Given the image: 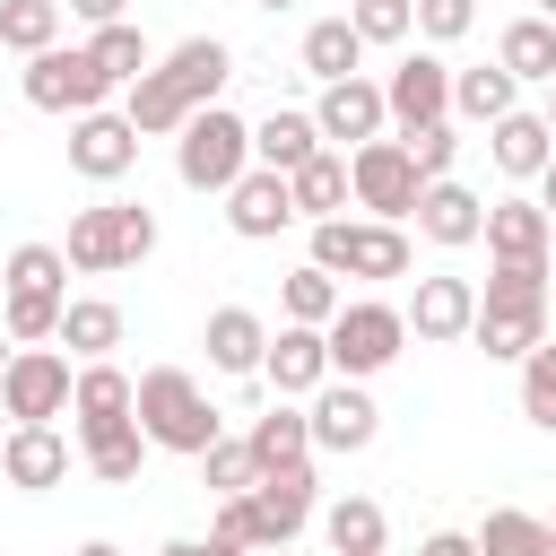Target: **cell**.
<instances>
[{
    "label": "cell",
    "mask_w": 556,
    "mask_h": 556,
    "mask_svg": "<svg viewBox=\"0 0 556 556\" xmlns=\"http://www.w3.org/2000/svg\"><path fill=\"white\" fill-rule=\"evenodd\" d=\"M130 417H139L148 452H182V460H200V452L217 443V408H208V391H200L182 365H148V374L130 382Z\"/></svg>",
    "instance_id": "cell-1"
},
{
    "label": "cell",
    "mask_w": 556,
    "mask_h": 556,
    "mask_svg": "<svg viewBox=\"0 0 556 556\" xmlns=\"http://www.w3.org/2000/svg\"><path fill=\"white\" fill-rule=\"evenodd\" d=\"M313 269H330V278H408L417 243L391 217H321L313 226Z\"/></svg>",
    "instance_id": "cell-2"
},
{
    "label": "cell",
    "mask_w": 556,
    "mask_h": 556,
    "mask_svg": "<svg viewBox=\"0 0 556 556\" xmlns=\"http://www.w3.org/2000/svg\"><path fill=\"white\" fill-rule=\"evenodd\" d=\"M252 165V122L243 113H226V104H200L182 130H174V174H182V191H217L226 200V182Z\"/></svg>",
    "instance_id": "cell-3"
},
{
    "label": "cell",
    "mask_w": 556,
    "mask_h": 556,
    "mask_svg": "<svg viewBox=\"0 0 556 556\" xmlns=\"http://www.w3.org/2000/svg\"><path fill=\"white\" fill-rule=\"evenodd\" d=\"M70 269H87V278H113V269H139L148 252H156V217L139 208V200H104V208H78L70 217Z\"/></svg>",
    "instance_id": "cell-4"
},
{
    "label": "cell",
    "mask_w": 556,
    "mask_h": 556,
    "mask_svg": "<svg viewBox=\"0 0 556 556\" xmlns=\"http://www.w3.org/2000/svg\"><path fill=\"white\" fill-rule=\"evenodd\" d=\"M321 348H330V374H348V382H374L382 365H400V348H408V321H400V304H382V295H356V304H339V313L321 321Z\"/></svg>",
    "instance_id": "cell-5"
},
{
    "label": "cell",
    "mask_w": 556,
    "mask_h": 556,
    "mask_svg": "<svg viewBox=\"0 0 556 556\" xmlns=\"http://www.w3.org/2000/svg\"><path fill=\"white\" fill-rule=\"evenodd\" d=\"M70 356L61 348H9V365H0V417L9 426H52L61 408H70Z\"/></svg>",
    "instance_id": "cell-6"
},
{
    "label": "cell",
    "mask_w": 556,
    "mask_h": 556,
    "mask_svg": "<svg viewBox=\"0 0 556 556\" xmlns=\"http://www.w3.org/2000/svg\"><path fill=\"white\" fill-rule=\"evenodd\" d=\"M113 96V78L87 61V43H43L26 52V104L35 113H96Z\"/></svg>",
    "instance_id": "cell-7"
},
{
    "label": "cell",
    "mask_w": 556,
    "mask_h": 556,
    "mask_svg": "<svg viewBox=\"0 0 556 556\" xmlns=\"http://www.w3.org/2000/svg\"><path fill=\"white\" fill-rule=\"evenodd\" d=\"M417 165H408V148L400 139H365V148H348V200L365 208V217H391V226H408V208H417Z\"/></svg>",
    "instance_id": "cell-8"
},
{
    "label": "cell",
    "mask_w": 556,
    "mask_h": 556,
    "mask_svg": "<svg viewBox=\"0 0 556 556\" xmlns=\"http://www.w3.org/2000/svg\"><path fill=\"white\" fill-rule=\"evenodd\" d=\"M304 426H313V452H365V443L382 434V408H374V391H365V382L330 374V382L313 391Z\"/></svg>",
    "instance_id": "cell-9"
},
{
    "label": "cell",
    "mask_w": 556,
    "mask_h": 556,
    "mask_svg": "<svg viewBox=\"0 0 556 556\" xmlns=\"http://www.w3.org/2000/svg\"><path fill=\"white\" fill-rule=\"evenodd\" d=\"M400 321H408L417 348H452V339H469V321H478V287L452 278V269H434V278H417V295L400 304Z\"/></svg>",
    "instance_id": "cell-10"
},
{
    "label": "cell",
    "mask_w": 556,
    "mask_h": 556,
    "mask_svg": "<svg viewBox=\"0 0 556 556\" xmlns=\"http://www.w3.org/2000/svg\"><path fill=\"white\" fill-rule=\"evenodd\" d=\"M382 113H391L400 130L443 122V113H452V61H434V52H400V70L382 78Z\"/></svg>",
    "instance_id": "cell-11"
},
{
    "label": "cell",
    "mask_w": 556,
    "mask_h": 556,
    "mask_svg": "<svg viewBox=\"0 0 556 556\" xmlns=\"http://www.w3.org/2000/svg\"><path fill=\"white\" fill-rule=\"evenodd\" d=\"M139 165V130H130V113H70V174H87V182H122Z\"/></svg>",
    "instance_id": "cell-12"
},
{
    "label": "cell",
    "mask_w": 556,
    "mask_h": 556,
    "mask_svg": "<svg viewBox=\"0 0 556 556\" xmlns=\"http://www.w3.org/2000/svg\"><path fill=\"white\" fill-rule=\"evenodd\" d=\"M226 226H235L243 243H278V235L295 226V191H287V174L243 165V174L226 182Z\"/></svg>",
    "instance_id": "cell-13"
},
{
    "label": "cell",
    "mask_w": 556,
    "mask_h": 556,
    "mask_svg": "<svg viewBox=\"0 0 556 556\" xmlns=\"http://www.w3.org/2000/svg\"><path fill=\"white\" fill-rule=\"evenodd\" d=\"M382 122H391V113H382V87H374V78H330L321 104H313L321 148H339V156L365 148V139H382Z\"/></svg>",
    "instance_id": "cell-14"
},
{
    "label": "cell",
    "mask_w": 556,
    "mask_h": 556,
    "mask_svg": "<svg viewBox=\"0 0 556 556\" xmlns=\"http://www.w3.org/2000/svg\"><path fill=\"white\" fill-rule=\"evenodd\" d=\"M261 374H269V391H278V400H313V391L330 382V348H321V330H313V321H287V330H269V348H261Z\"/></svg>",
    "instance_id": "cell-15"
},
{
    "label": "cell",
    "mask_w": 556,
    "mask_h": 556,
    "mask_svg": "<svg viewBox=\"0 0 556 556\" xmlns=\"http://www.w3.org/2000/svg\"><path fill=\"white\" fill-rule=\"evenodd\" d=\"M408 226H417L426 243H443V252H469V243H478V226H486V200H478L469 182H452V174H443V182H426V191H417Z\"/></svg>",
    "instance_id": "cell-16"
},
{
    "label": "cell",
    "mask_w": 556,
    "mask_h": 556,
    "mask_svg": "<svg viewBox=\"0 0 556 556\" xmlns=\"http://www.w3.org/2000/svg\"><path fill=\"white\" fill-rule=\"evenodd\" d=\"M252 513H261V539H269V547H295V530L321 513V504H313V460L261 469V478H252Z\"/></svg>",
    "instance_id": "cell-17"
},
{
    "label": "cell",
    "mask_w": 556,
    "mask_h": 556,
    "mask_svg": "<svg viewBox=\"0 0 556 556\" xmlns=\"http://www.w3.org/2000/svg\"><path fill=\"white\" fill-rule=\"evenodd\" d=\"M0 478H9L17 495L61 486V478H70V434H52V426H9V434H0Z\"/></svg>",
    "instance_id": "cell-18"
},
{
    "label": "cell",
    "mask_w": 556,
    "mask_h": 556,
    "mask_svg": "<svg viewBox=\"0 0 556 556\" xmlns=\"http://www.w3.org/2000/svg\"><path fill=\"white\" fill-rule=\"evenodd\" d=\"M486 156H495V174H504V182H530V174L556 156L547 113H521V104H513V113H495V122H486Z\"/></svg>",
    "instance_id": "cell-19"
},
{
    "label": "cell",
    "mask_w": 556,
    "mask_h": 556,
    "mask_svg": "<svg viewBox=\"0 0 556 556\" xmlns=\"http://www.w3.org/2000/svg\"><path fill=\"white\" fill-rule=\"evenodd\" d=\"M70 417H78V443L104 434V426H122V417H130V374H122L113 356H87L78 382H70Z\"/></svg>",
    "instance_id": "cell-20"
},
{
    "label": "cell",
    "mask_w": 556,
    "mask_h": 556,
    "mask_svg": "<svg viewBox=\"0 0 556 556\" xmlns=\"http://www.w3.org/2000/svg\"><path fill=\"white\" fill-rule=\"evenodd\" d=\"M156 70H165V78L182 87V104L200 113V104H217V87L235 78V52H226L217 35H182V43H174V52L156 61Z\"/></svg>",
    "instance_id": "cell-21"
},
{
    "label": "cell",
    "mask_w": 556,
    "mask_h": 556,
    "mask_svg": "<svg viewBox=\"0 0 556 556\" xmlns=\"http://www.w3.org/2000/svg\"><path fill=\"white\" fill-rule=\"evenodd\" d=\"M547 208L539 200H495L486 208V226H478V243H486V261H547Z\"/></svg>",
    "instance_id": "cell-22"
},
{
    "label": "cell",
    "mask_w": 556,
    "mask_h": 556,
    "mask_svg": "<svg viewBox=\"0 0 556 556\" xmlns=\"http://www.w3.org/2000/svg\"><path fill=\"white\" fill-rule=\"evenodd\" d=\"M200 348H208V365H217V374H261L269 321H261L252 304H217V313H208V330H200Z\"/></svg>",
    "instance_id": "cell-23"
},
{
    "label": "cell",
    "mask_w": 556,
    "mask_h": 556,
    "mask_svg": "<svg viewBox=\"0 0 556 556\" xmlns=\"http://www.w3.org/2000/svg\"><path fill=\"white\" fill-rule=\"evenodd\" d=\"M287 191H295V217H304V226L348 217V156H339V148H313V156L287 174Z\"/></svg>",
    "instance_id": "cell-24"
},
{
    "label": "cell",
    "mask_w": 556,
    "mask_h": 556,
    "mask_svg": "<svg viewBox=\"0 0 556 556\" xmlns=\"http://www.w3.org/2000/svg\"><path fill=\"white\" fill-rule=\"evenodd\" d=\"M52 348H70L78 365H87V356H113V348H122V304H104V295H70Z\"/></svg>",
    "instance_id": "cell-25"
},
{
    "label": "cell",
    "mask_w": 556,
    "mask_h": 556,
    "mask_svg": "<svg viewBox=\"0 0 556 556\" xmlns=\"http://www.w3.org/2000/svg\"><path fill=\"white\" fill-rule=\"evenodd\" d=\"M122 113H130V130H139V139H165V130H182V122H191V104H182V87H174V78H165L156 61H148L139 78H130V96H122Z\"/></svg>",
    "instance_id": "cell-26"
},
{
    "label": "cell",
    "mask_w": 556,
    "mask_h": 556,
    "mask_svg": "<svg viewBox=\"0 0 556 556\" xmlns=\"http://www.w3.org/2000/svg\"><path fill=\"white\" fill-rule=\"evenodd\" d=\"M321 148V130H313V113H269V122H252V165H269V174H295L304 156Z\"/></svg>",
    "instance_id": "cell-27"
},
{
    "label": "cell",
    "mask_w": 556,
    "mask_h": 556,
    "mask_svg": "<svg viewBox=\"0 0 556 556\" xmlns=\"http://www.w3.org/2000/svg\"><path fill=\"white\" fill-rule=\"evenodd\" d=\"M321 539H330V556H382L391 521H382V504H374V495H339V504L321 513Z\"/></svg>",
    "instance_id": "cell-28"
},
{
    "label": "cell",
    "mask_w": 556,
    "mask_h": 556,
    "mask_svg": "<svg viewBox=\"0 0 556 556\" xmlns=\"http://www.w3.org/2000/svg\"><path fill=\"white\" fill-rule=\"evenodd\" d=\"M469 339L486 348V356H504V365H521L539 339H547V313H513V304H478V321H469Z\"/></svg>",
    "instance_id": "cell-29"
},
{
    "label": "cell",
    "mask_w": 556,
    "mask_h": 556,
    "mask_svg": "<svg viewBox=\"0 0 556 556\" xmlns=\"http://www.w3.org/2000/svg\"><path fill=\"white\" fill-rule=\"evenodd\" d=\"M243 443H252L261 469H295V460H313V426H304V408H287V400H278L269 417H252Z\"/></svg>",
    "instance_id": "cell-30"
},
{
    "label": "cell",
    "mask_w": 556,
    "mask_h": 556,
    "mask_svg": "<svg viewBox=\"0 0 556 556\" xmlns=\"http://www.w3.org/2000/svg\"><path fill=\"white\" fill-rule=\"evenodd\" d=\"M495 61H504L513 78H539V87H547V78H556V17H539V9L513 17L504 43H495Z\"/></svg>",
    "instance_id": "cell-31"
},
{
    "label": "cell",
    "mask_w": 556,
    "mask_h": 556,
    "mask_svg": "<svg viewBox=\"0 0 556 556\" xmlns=\"http://www.w3.org/2000/svg\"><path fill=\"white\" fill-rule=\"evenodd\" d=\"M356 61H365V35L348 26V17H313L304 26V70L330 87V78H356Z\"/></svg>",
    "instance_id": "cell-32"
},
{
    "label": "cell",
    "mask_w": 556,
    "mask_h": 556,
    "mask_svg": "<svg viewBox=\"0 0 556 556\" xmlns=\"http://www.w3.org/2000/svg\"><path fill=\"white\" fill-rule=\"evenodd\" d=\"M521 104V78L495 61V70H452V113L460 122H495V113H513Z\"/></svg>",
    "instance_id": "cell-33"
},
{
    "label": "cell",
    "mask_w": 556,
    "mask_h": 556,
    "mask_svg": "<svg viewBox=\"0 0 556 556\" xmlns=\"http://www.w3.org/2000/svg\"><path fill=\"white\" fill-rule=\"evenodd\" d=\"M0 295H70V252L61 243H17L0 269Z\"/></svg>",
    "instance_id": "cell-34"
},
{
    "label": "cell",
    "mask_w": 556,
    "mask_h": 556,
    "mask_svg": "<svg viewBox=\"0 0 556 556\" xmlns=\"http://www.w3.org/2000/svg\"><path fill=\"white\" fill-rule=\"evenodd\" d=\"M78 452H87V469H96L104 486H130V478L148 469V434H139V417H122V426H104V434H87Z\"/></svg>",
    "instance_id": "cell-35"
},
{
    "label": "cell",
    "mask_w": 556,
    "mask_h": 556,
    "mask_svg": "<svg viewBox=\"0 0 556 556\" xmlns=\"http://www.w3.org/2000/svg\"><path fill=\"white\" fill-rule=\"evenodd\" d=\"M469 539H478V556H556V547H547V521H539V513H513V504H495Z\"/></svg>",
    "instance_id": "cell-36"
},
{
    "label": "cell",
    "mask_w": 556,
    "mask_h": 556,
    "mask_svg": "<svg viewBox=\"0 0 556 556\" xmlns=\"http://www.w3.org/2000/svg\"><path fill=\"white\" fill-rule=\"evenodd\" d=\"M87 61H96V70L113 78V87H130V78H139V70H148L156 52H148V35H139L130 17H113V26H96V35H87Z\"/></svg>",
    "instance_id": "cell-37"
},
{
    "label": "cell",
    "mask_w": 556,
    "mask_h": 556,
    "mask_svg": "<svg viewBox=\"0 0 556 556\" xmlns=\"http://www.w3.org/2000/svg\"><path fill=\"white\" fill-rule=\"evenodd\" d=\"M278 304H287V321H313V330H321V321H330V313L348 304V287H339L330 269H313V261H304V269H287Z\"/></svg>",
    "instance_id": "cell-38"
},
{
    "label": "cell",
    "mask_w": 556,
    "mask_h": 556,
    "mask_svg": "<svg viewBox=\"0 0 556 556\" xmlns=\"http://www.w3.org/2000/svg\"><path fill=\"white\" fill-rule=\"evenodd\" d=\"M61 43V0H0V52H43Z\"/></svg>",
    "instance_id": "cell-39"
},
{
    "label": "cell",
    "mask_w": 556,
    "mask_h": 556,
    "mask_svg": "<svg viewBox=\"0 0 556 556\" xmlns=\"http://www.w3.org/2000/svg\"><path fill=\"white\" fill-rule=\"evenodd\" d=\"M478 304H513V313H547V261H495Z\"/></svg>",
    "instance_id": "cell-40"
},
{
    "label": "cell",
    "mask_w": 556,
    "mask_h": 556,
    "mask_svg": "<svg viewBox=\"0 0 556 556\" xmlns=\"http://www.w3.org/2000/svg\"><path fill=\"white\" fill-rule=\"evenodd\" d=\"M252 478H261V460H252V443H235V434H217V443L200 452V486H208V495H252Z\"/></svg>",
    "instance_id": "cell-41"
},
{
    "label": "cell",
    "mask_w": 556,
    "mask_h": 556,
    "mask_svg": "<svg viewBox=\"0 0 556 556\" xmlns=\"http://www.w3.org/2000/svg\"><path fill=\"white\" fill-rule=\"evenodd\" d=\"M521 417H530L539 434H556V339H539V348L521 356Z\"/></svg>",
    "instance_id": "cell-42"
},
{
    "label": "cell",
    "mask_w": 556,
    "mask_h": 556,
    "mask_svg": "<svg viewBox=\"0 0 556 556\" xmlns=\"http://www.w3.org/2000/svg\"><path fill=\"white\" fill-rule=\"evenodd\" d=\"M400 148H408L417 182H443V174H452V156H460V130H452V113H443V122H426V130H400Z\"/></svg>",
    "instance_id": "cell-43"
},
{
    "label": "cell",
    "mask_w": 556,
    "mask_h": 556,
    "mask_svg": "<svg viewBox=\"0 0 556 556\" xmlns=\"http://www.w3.org/2000/svg\"><path fill=\"white\" fill-rule=\"evenodd\" d=\"M348 26L365 35V52H374V43H408V35H417L408 0H348Z\"/></svg>",
    "instance_id": "cell-44"
},
{
    "label": "cell",
    "mask_w": 556,
    "mask_h": 556,
    "mask_svg": "<svg viewBox=\"0 0 556 556\" xmlns=\"http://www.w3.org/2000/svg\"><path fill=\"white\" fill-rule=\"evenodd\" d=\"M208 539H217V547H235V556L269 547V539H261V513H252V495H217V521H208Z\"/></svg>",
    "instance_id": "cell-45"
},
{
    "label": "cell",
    "mask_w": 556,
    "mask_h": 556,
    "mask_svg": "<svg viewBox=\"0 0 556 556\" xmlns=\"http://www.w3.org/2000/svg\"><path fill=\"white\" fill-rule=\"evenodd\" d=\"M408 17H417L426 43H460L478 26V0H408Z\"/></svg>",
    "instance_id": "cell-46"
},
{
    "label": "cell",
    "mask_w": 556,
    "mask_h": 556,
    "mask_svg": "<svg viewBox=\"0 0 556 556\" xmlns=\"http://www.w3.org/2000/svg\"><path fill=\"white\" fill-rule=\"evenodd\" d=\"M70 17L78 26H113V17H130V0H70Z\"/></svg>",
    "instance_id": "cell-47"
},
{
    "label": "cell",
    "mask_w": 556,
    "mask_h": 556,
    "mask_svg": "<svg viewBox=\"0 0 556 556\" xmlns=\"http://www.w3.org/2000/svg\"><path fill=\"white\" fill-rule=\"evenodd\" d=\"M417 556H478V539H469V530H434Z\"/></svg>",
    "instance_id": "cell-48"
},
{
    "label": "cell",
    "mask_w": 556,
    "mask_h": 556,
    "mask_svg": "<svg viewBox=\"0 0 556 556\" xmlns=\"http://www.w3.org/2000/svg\"><path fill=\"white\" fill-rule=\"evenodd\" d=\"M156 556H235V547H217V539H165Z\"/></svg>",
    "instance_id": "cell-49"
},
{
    "label": "cell",
    "mask_w": 556,
    "mask_h": 556,
    "mask_svg": "<svg viewBox=\"0 0 556 556\" xmlns=\"http://www.w3.org/2000/svg\"><path fill=\"white\" fill-rule=\"evenodd\" d=\"M530 182H539V208H547V226H556V156H547V165H539Z\"/></svg>",
    "instance_id": "cell-50"
},
{
    "label": "cell",
    "mask_w": 556,
    "mask_h": 556,
    "mask_svg": "<svg viewBox=\"0 0 556 556\" xmlns=\"http://www.w3.org/2000/svg\"><path fill=\"white\" fill-rule=\"evenodd\" d=\"M78 556H113V547H104V539H87V547H78Z\"/></svg>",
    "instance_id": "cell-51"
},
{
    "label": "cell",
    "mask_w": 556,
    "mask_h": 556,
    "mask_svg": "<svg viewBox=\"0 0 556 556\" xmlns=\"http://www.w3.org/2000/svg\"><path fill=\"white\" fill-rule=\"evenodd\" d=\"M252 9H269V17H278V9H295V0H252Z\"/></svg>",
    "instance_id": "cell-52"
},
{
    "label": "cell",
    "mask_w": 556,
    "mask_h": 556,
    "mask_svg": "<svg viewBox=\"0 0 556 556\" xmlns=\"http://www.w3.org/2000/svg\"><path fill=\"white\" fill-rule=\"evenodd\" d=\"M547 130H556V78H547Z\"/></svg>",
    "instance_id": "cell-53"
},
{
    "label": "cell",
    "mask_w": 556,
    "mask_h": 556,
    "mask_svg": "<svg viewBox=\"0 0 556 556\" xmlns=\"http://www.w3.org/2000/svg\"><path fill=\"white\" fill-rule=\"evenodd\" d=\"M530 9H539V17H556V0H530Z\"/></svg>",
    "instance_id": "cell-54"
},
{
    "label": "cell",
    "mask_w": 556,
    "mask_h": 556,
    "mask_svg": "<svg viewBox=\"0 0 556 556\" xmlns=\"http://www.w3.org/2000/svg\"><path fill=\"white\" fill-rule=\"evenodd\" d=\"M0 365H9V330H0Z\"/></svg>",
    "instance_id": "cell-55"
},
{
    "label": "cell",
    "mask_w": 556,
    "mask_h": 556,
    "mask_svg": "<svg viewBox=\"0 0 556 556\" xmlns=\"http://www.w3.org/2000/svg\"><path fill=\"white\" fill-rule=\"evenodd\" d=\"M547 547H556V513H547Z\"/></svg>",
    "instance_id": "cell-56"
},
{
    "label": "cell",
    "mask_w": 556,
    "mask_h": 556,
    "mask_svg": "<svg viewBox=\"0 0 556 556\" xmlns=\"http://www.w3.org/2000/svg\"><path fill=\"white\" fill-rule=\"evenodd\" d=\"M252 556H287V547H252Z\"/></svg>",
    "instance_id": "cell-57"
},
{
    "label": "cell",
    "mask_w": 556,
    "mask_h": 556,
    "mask_svg": "<svg viewBox=\"0 0 556 556\" xmlns=\"http://www.w3.org/2000/svg\"><path fill=\"white\" fill-rule=\"evenodd\" d=\"M0 434H9V426H0Z\"/></svg>",
    "instance_id": "cell-58"
}]
</instances>
